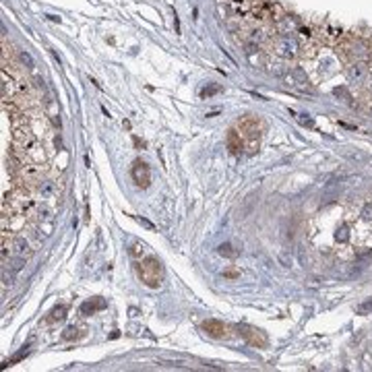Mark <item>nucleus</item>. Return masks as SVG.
Instances as JSON below:
<instances>
[{"mask_svg": "<svg viewBox=\"0 0 372 372\" xmlns=\"http://www.w3.org/2000/svg\"><path fill=\"white\" fill-rule=\"evenodd\" d=\"M137 271H139L141 281L147 287H159L161 285L163 271H161V265H159V261L155 257H147L145 261H141L137 265Z\"/></svg>", "mask_w": 372, "mask_h": 372, "instance_id": "obj_1", "label": "nucleus"}, {"mask_svg": "<svg viewBox=\"0 0 372 372\" xmlns=\"http://www.w3.org/2000/svg\"><path fill=\"white\" fill-rule=\"evenodd\" d=\"M273 46H275V52L279 56H283V58H296L298 50H300V46H298L294 36H279V38H275Z\"/></svg>", "mask_w": 372, "mask_h": 372, "instance_id": "obj_2", "label": "nucleus"}, {"mask_svg": "<svg viewBox=\"0 0 372 372\" xmlns=\"http://www.w3.org/2000/svg\"><path fill=\"white\" fill-rule=\"evenodd\" d=\"M238 128H240V134L242 139H246L252 147L259 145V122L255 118H242L238 122Z\"/></svg>", "mask_w": 372, "mask_h": 372, "instance_id": "obj_3", "label": "nucleus"}, {"mask_svg": "<svg viewBox=\"0 0 372 372\" xmlns=\"http://www.w3.org/2000/svg\"><path fill=\"white\" fill-rule=\"evenodd\" d=\"M130 176H132L134 182H137V186H141V189H147L149 182H151V170H149V165L145 161H141V159H137L132 163Z\"/></svg>", "mask_w": 372, "mask_h": 372, "instance_id": "obj_4", "label": "nucleus"}, {"mask_svg": "<svg viewBox=\"0 0 372 372\" xmlns=\"http://www.w3.org/2000/svg\"><path fill=\"white\" fill-rule=\"evenodd\" d=\"M240 333H242V337L246 339V343L252 345V347H267V343H269L265 331H261L257 327H242Z\"/></svg>", "mask_w": 372, "mask_h": 372, "instance_id": "obj_5", "label": "nucleus"}, {"mask_svg": "<svg viewBox=\"0 0 372 372\" xmlns=\"http://www.w3.org/2000/svg\"><path fill=\"white\" fill-rule=\"evenodd\" d=\"M370 71L364 62H351V66L347 69V79L349 83H364L368 79Z\"/></svg>", "mask_w": 372, "mask_h": 372, "instance_id": "obj_6", "label": "nucleus"}, {"mask_svg": "<svg viewBox=\"0 0 372 372\" xmlns=\"http://www.w3.org/2000/svg\"><path fill=\"white\" fill-rule=\"evenodd\" d=\"M203 329H205L207 335L215 337V339H222V337H226V325L224 323H219V320H207L205 325H203Z\"/></svg>", "mask_w": 372, "mask_h": 372, "instance_id": "obj_7", "label": "nucleus"}, {"mask_svg": "<svg viewBox=\"0 0 372 372\" xmlns=\"http://www.w3.org/2000/svg\"><path fill=\"white\" fill-rule=\"evenodd\" d=\"M244 147V141H242V134L240 132H236V130H230L228 132V149L232 151L234 155H238L240 151Z\"/></svg>", "mask_w": 372, "mask_h": 372, "instance_id": "obj_8", "label": "nucleus"}, {"mask_svg": "<svg viewBox=\"0 0 372 372\" xmlns=\"http://www.w3.org/2000/svg\"><path fill=\"white\" fill-rule=\"evenodd\" d=\"M97 308H106V302L104 300H97V302H85L81 306V314L87 316V314H93Z\"/></svg>", "mask_w": 372, "mask_h": 372, "instance_id": "obj_9", "label": "nucleus"}, {"mask_svg": "<svg viewBox=\"0 0 372 372\" xmlns=\"http://www.w3.org/2000/svg\"><path fill=\"white\" fill-rule=\"evenodd\" d=\"M219 255H224V257H228V259H234L236 255H238V252L234 250L232 244H222V246H219Z\"/></svg>", "mask_w": 372, "mask_h": 372, "instance_id": "obj_10", "label": "nucleus"}, {"mask_svg": "<svg viewBox=\"0 0 372 372\" xmlns=\"http://www.w3.org/2000/svg\"><path fill=\"white\" fill-rule=\"evenodd\" d=\"M64 316H66V306H64V304H60V306H56L52 310V316H50V320H62Z\"/></svg>", "mask_w": 372, "mask_h": 372, "instance_id": "obj_11", "label": "nucleus"}, {"mask_svg": "<svg viewBox=\"0 0 372 372\" xmlns=\"http://www.w3.org/2000/svg\"><path fill=\"white\" fill-rule=\"evenodd\" d=\"M77 331H79V327H75V325H73V327H69V329H66V331L62 333V339H66V341H73V339H77V337H79V333H77Z\"/></svg>", "mask_w": 372, "mask_h": 372, "instance_id": "obj_12", "label": "nucleus"}, {"mask_svg": "<svg viewBox=\"0 0 372 372\" xmlns=\"http://www.w3.org/2000/svg\"><path fill=\"white\" fill-rule=\"evenodd\" d=\"M19 60H21L23 64H27V69H31V66H33V60H31V56H29L27 52H23V50L19 52Z\"/></svg>", "mask_w": 372, "mask_h": 372, "instance_id": "obj_13", "label": "nucleus"}, {"mask_svg": "<svg viewBox=\"0 0 372 372\" xmlns=\"http://www.w3.org/2000/svg\"><path fill=\"white\" fill-rule=\"evenodd\" d=\"M370 91H372V75H370Z\"/></svg>", "mask_w": 372, "mask_h": 372, "instance_id": "obj_14", "label": "nucleus"}, {"mask_svg": "<svg viewBox=\"0 0 372 372\" xmlns=\"http://www.w3.org/2000/svg\"><path fill=\"white\" fill-rule=\"evenodd\" d=\"M370 114H372V106H370Z\"/></svg>", "mask_w": 372, "mask_h": 372, "instance_id": "obj_15", "label": "nucleus"}]
</instances>
